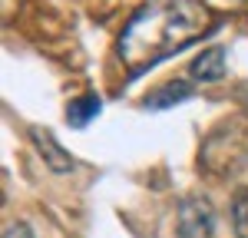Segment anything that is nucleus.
Wrapping results in <instances>:
<instances>
[{"label": "nucleus", "instance_id": "obj_1", "mask_svg": "<svg viewBox=\"0 0 248 238\" xmlns=\"http://www.w3.org/2000/svg\"><path fill=\"white\" fill-rule=\"evenodd\" d=\"M212 30L215 17L202 0H146L126 20L116 53L129 76H139L142 70L186 50L189 43L209 37Z\"/></svg>", "mask_w": 248, "mask_h": 238}, {"label": "nucleus", "instance_id": "obj_2", "mask_svg": "<svg viewBox=\"0 0 248 238\" xmlns=\"http://www.w3.org/2000/svg\"><path fill=\"white\" fill-rule=\"evenodd\" d=\"M215 232V215L205 198H186L179 205V238H212Z\"/></svg>", "mask_w": 248, "mask_h": 238}, {"label": "nucleus", "instance_id": "obj_3", "mask_svg": "<svg viewBox=\"0 0 248 238\" xmlns=\"http://www.w3.org/2000/svg\"><path fill=\"white\" fill-rule=\"evenodd\" d=\"M30 139H33V146L40 149V159H43V162H46L53 172H70V169H73V159H70V152H66L57 139H53V133H50V129L33 126V129H30Z\"/></svg>", "mask_w": 248, "mask_h": 238}, {"label": "nucleus", "instance_id": "obj_4", "mask_svg": "<svg viewBox=\"0 0 248 238\" xmlns=\"http://www.w3.org/2000/svg\"><path fill=\"white\" fill-rule=\"evenodd\" d=\"M195 89H192V83L186 79H172V83H162V86H155L149 96L142 99V106L149 109V113H159V109H169V106H179V103H186Z\"/></svg>", "mask_w": 248, "mask_h": 238}, {"label": "nucleus", "instance_id": "obj_5", "mask_svg": "<svg viewBox=\"0 0 248 238\" xmlns=\"http://www.w3.org/2000/svg\"><path fill=\"white\" fill-rule=\"evenodd\" d=\"M189 73H192V79H199V83H218V79L225 76V50H222V46L202 50L199 57L192 60Z\"/></svg>", "mask_w": 248, "mask_h": 238}, {"label": "nucleus", "instance_id": "obj_6", "mask_svg": "<svg viewBox=\"0 0 248 238\" xmlns=\"http://www.w3.org/2000/svg\"><path fill=\"white\" fill-rule=\"evenodd\" d=\"M99 109H103V99L96 96V93H83V96H77L66 106V122L73 129H83L86 122H93L99 116Z\"/></svg>", "mask_w": 248, "mask_h": 238}, {"label": "nucleus", "instance_id": "obj_7", "mask_svg": "<svg viewBox=\"0 0 248 238\" xmlns=\"http://www.w3.org/2000/svg\"><path fill=\"white\" fill-rule=\"evenodd\" d=\"M232 228L238 238H248V185L232 195Z\"/></svg>", "mask_w": 248, "mask_h": 238}, {"label": "nucleus", "instance_id": "obj_8", "mask_svg": "<svg viewBox=\"0 0 248 238\" xmlns=\"http://www.w3.org/2000/svg\"><path fill=\"white\" fill-rule=\"evenodd\" d=\"M3 238H33V232H30L23 222H14V225L3 228Z\"/></svg>", "mask_w": 248, "mask_h": 238}, {"label": "nucleus", "instance_id": "obj_9", "mask_svg": "<svg viewBox=\"0 0 248 238\" xmlns=\"http://www.w3.org/2000/svg\"><path fill=\"white\" fill-rule=\"evenodd\" d=\"M245 113H248V99H245Z\"/></svg>", "mask_w": 248, "mask_h": 238}]
</instances>
